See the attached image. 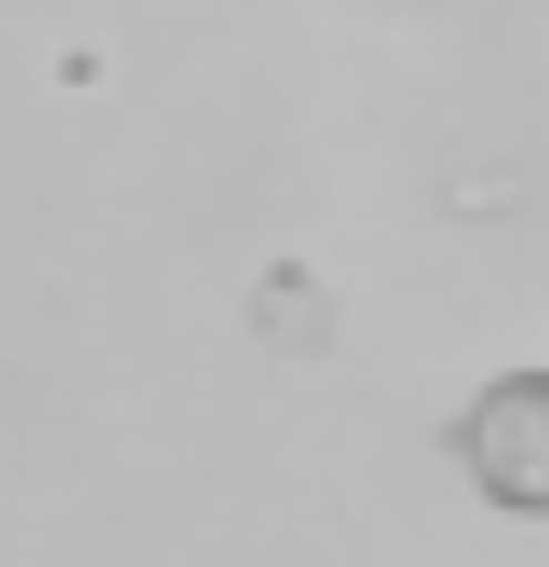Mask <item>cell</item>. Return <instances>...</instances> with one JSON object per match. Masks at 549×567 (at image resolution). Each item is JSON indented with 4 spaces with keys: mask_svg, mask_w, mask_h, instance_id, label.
Segmentation results:
<instances>
[{
    "mask_svg": "<svg viewBox=\"0 0 549 567\" xmlns=\"http://www.w3.org/2000/svg\"><path fill=\"white\" fill-rule=\"evenodd\" d=\"M444 450L462 455L481 499L512 517H549V368H506L462 417L444 424Z\"/></svg>",
    "mask_w": 549,
    "mask_h": 567,
    "instance_id": "1",
    "label": "cell"
}]
</instances>
